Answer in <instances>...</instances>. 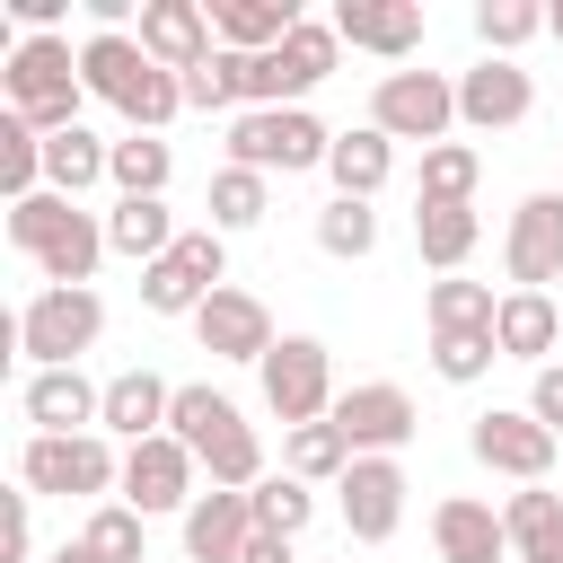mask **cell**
Returning a JSON list of instances; mask_svg holds the SVG:
<instances>
[{
    "instance_id": "6da1fadb",
    "label": "cell",
    "mask_w": 563,
    "mask_h": 563,
    "mask_svg": "<svg viewBox=\"0 0 563 563\" xmlns=\"http://www.w3.org/2000/svg\"><path fill=\"white\" fill-rule=\"evenodd\" d=\"M79 79H88V97L114 106L132 132H167V123L185 114V79L158 70V62L141 53V35H88V44H79Z\"/></svg>"
},
{
    "instance_id": "7a4b0ae2",
    "label": "cell",
    "mask_w": 563,
    "mask_h": 563,
    "mask_svg": "<svg viewBox=\"0 0 563 563\" xmlns=\"http://www.w3.org/2000/svg\"><path fill=\"white\" fill-rule=\"evenodd\" d=\"M0 97L18 123H35L44 141L53 132H79V106H88V79H79V53L70 35H18L0 53Z\"/></svg>"
},
{
    "instance_id": "3957f363",
    "label": "cell",
    "mask_w": 563,
    "mask_h": 563,
    "mask_svg": "<svg viewBox=\"0 0 563 563\" xmlns=\"http://www.w3.org/2000/svg\"><path fill=\"white\" fill-rule=\"evenodd\" d=\"M18 484L53 501H97V493H123V449L106 431H26Z\"/></svg>"
},
{
    "instance_id": "277c9868",
    "label": "cell",
    "mask_w": 563,
    "mask_h": 563,
    "mask_svg": "<svg viewBox=\"0 0 563 563\" xmlns=\"http://www.w3.org/2000/svg\"><path fill=\"white\" fill-rule=\"evenodd\" d=\"M334 62H343L334 18H299L273 53H246V114H264V106H308V88H325Z\"/></svg>"
},
{
    "instance_id": "5b68a950",
    "label": "cell",
    "mask_w": 563,
    "mask_h": 563,
    "mask_svg": "<svg viewBox=\"0 0 563 563\" xmlns=\"http://www.w3.org/2000/svg\"><path fill=\"white\" fill-rule=\"evenodd\" d=\"M325 158H334V132H325L308 106L229 114V167H255V176H299V167H325Z\"/></svg>"
},
{
    "instance_id": "8992f818",
    "label": "cell",
    "mask_w": 563,
    "mask_h": 563,
    "mask_svg": "<svg viewBox=\"0 0 563 563\" xmlns=\"http://www.w3.org/2000/svg\"><path fill=\"white\" fill-rule=\"evenodd\" d=\"M106 334V299L97 290H35L18 308V352L35 369H79V352H97Z\"/></svg>"
},
{
    "instance_id": "52a82bcc",
    "label": "cell",
    "mask_w": 563,
    "mask_h": 563,
    "mask_svg": "<svg viewBox=\"0 0 563 563\" xmlns=\"http://www.w3.org/2000/svg\"><path fill=\"white\" fill-rule=\"evenodd\" d=\"M369 123H378L387 141H422V150H440L449 123H457V79H449V70H378V88H369Z\"/></svg>"
},
{
    "instance_id": "ba28073f",
    "label": "cell",
    "mask_w": 563,
    "mask_h": 563,
    "mask_svg": "<svg viewBox=\"0 0 563 563\" xmlns=\"http://www.w3.org/2000/svg\"><path fill=\"white\" fill-rule=\"evenodd\" d=\"M255 378H264V405L282 413V431L325 422V413H334V396H343V387H334V352H325L317 334H282V343L264 352V369H255Z\"/></svg>"
},
{
    "instance_id": "9c48e42d",
    "label": "cell",
    "mask_w": 563,
    "mask_h": 563,
    "mask_svg": "<svg viewBox=\"0 0 563 563\" xmlns=\"http://www.w3.org/2000/svg\"><path fill=\"white\" fill-rule=\"evenodd\" d=\"M325 422L352 440V457H396V449L422 431V413H413V396H405L396 378H361V387H343Z\"/></svg>"
},
{
    "instance_id": "30bf717a",
    "label": "cell",
    "mask_w": 563,
    "mask_h": 563,
    "mask_svg": "<svg viewBox=\"0 0 563 563\" xmlns=\"http://www.w3.org/2000/svg\"><path fill=\"white\" fill-rule=\"evenodd\" d=\"M466 449H475V466H493V475H510V484H545V475H554V431H545L528 405L475 413V422H466Z\"/></svg>"
},
{
    "instance_id": "8fae6325",
    "label": "cell",
    "mask_w": 563,
    "mask_h": 563,
    "mask_svg": "<svg viewBox=\"0 0 563 563\" xmlns=\"http://www.w3.org/2000/svg\"><path fill=\"white\" fill-rule=\"evenodd\" d=\"M194 475H202V466H194V449L158 431V440H141V449H123V493H114V501H132L141 519H167V510L185 519V510H194V493H202Z\"/></svg>"
},
{
    "instance_id": "7c38bea8",
    "label": "cell",
    "mask_w": 563,
    "mask_h": 563,
    "mask_svg": "<svg viewBox=\"0 0 563 563\" xmlns=\"http://www.w3.org/2000/svg\"><path fill=\"white\" fill-rule=\"evenodd\" d=\"M194 343H202L211 361H255V369H264V352H273L282 334H273V308L229 282V290H211V299L194 308Z\"/></svg>"
},
{
    "instance_id": "4fadbf2b",
    "label": "cell",
    "mask_w": 563,
    "mask_h": 563,
    "mask_svg": "<svg viewBox=\"0 0 563 563\" xmlns=\"http://www.w3.org/2000/svg\"><path fill=\"white\" fill-rule=\"evenodd\" d=\"M501 273L510 290H545L563 273V194H528L501 229Z\"/></svg>"
},
{
    "instance_id": "5bb4252c",
    "label": "cell",
    "mask_w": 563,
    "mask_h": 563,
    "mask_svg": "<svg viewBox=\"0 0 563 563\" xmlns=\"http://www.w3.org/2000/svg\"><path fill=\"white\" fill-rule=\"evenodd\" d=\"M141 53L158 62V70H202L211 53H220V35H211V0H141Z\"/></svg>"
},
{
    "instance_id": "9a60e30c",
    "label": "cell",
    "mask_w": 563,
    "mask_h": 563,
    "mask_svg": "<svg viewBox=\"0 0 563 563\" xmlns=\"http://www.w3.org/2000/svg\"><path fill=\"white\" fill-rule=\"evenodd\" d=\"M334 493H343V528H352L361 545H387V537L405 528V493H413V484H405L396 457H352Z\"/></svg>"
},
{
    "instance_id": "2e32d148",
    "label": "cell",
    "mask_w": 563,
    "mask_h": 563,
    "mask_svg": "<svg viewBox=\"0 0 563 563\" xmlns=\"http://www.w3.org/2000/svg\"><path fill=\"white\" fill-rule=\"evenodd\" d=\"M528 106H537V79L519 62L484 53L475 70H457V123L466 132H510V123H528Z\"/></svg>"
},
{
    "instance_id": "e0dca14e",
    "label": "cell",
    "mask_w": 563,
    "mask_h": 563,
    "mask_svg": "<svg viewBox=\"0 0 563 563\" xmlns=\"http://www.w3.org/2000/svg\"><path fill=\"white\" fill-rule=\"evenodd\" d=\"M334 35L352 53H378L405 70L422 53V0H334Z\"/></svg>"
},
{
    "instance_id": "ac0fdd59",
    "label": "cell",
    "mask_w": 563,
    "mask_h": 563,
    "mask_svg": "<svg viewBox=\"0 0 563 563\" xmlns=\"http://www.w3.org/2000/svg\"><path fill=\"white\" fill-rule=\"evenodd\" d=\"M18 413H26V431H97L106 387H97L88 369H26Z\"/></svg>"
},
{
    "instance_id": "d6986e66",
    "label": "cell",
    "mask_w": 563,
    "mask_h": 563,
    "mask_svg": "<svg viewBox=\"0 0 563 563\" xmlns=\"http://www.w3.org/2000/svg\"><path fill=\"white\" fill-rule=\"evenodd\" d=\"M255 537V493H220L202 484L194 510H185V563H238Z\"/></svg>"
},
{
    "instance_id": "ffe728a7",
    "label": "cell",
    "mask_w": 563,
    "mask_h": 563,
    "mask_svg": "<svg viewBox=\"0 0 563 563\" xmlns=\"http://www.w3.org/2000/svg\"><path fill=\"white\" fill-rule=\"evenodd\" d=\"M431 554H440V563H510V528H501L493 501L449 493V501L431 510Z\"/></svg>"
},
{
    "instance_id": "44dd1931",
    "label": "cell",
    "mask_w": 563,
    "mask_h": 563,
    "mask_svg": "<svg viewBox=\"0 0 563 563\" xmlns=\"http://www.w3.org/2000/svg\"><path fill=\"white\" fill-rule=\"evenodd\" d=\"M167 405H176V387H167L158 369H114V378H106V413H97V431L123 440V449H141V440L167 431Z\"/></svg>"
},
{
    "instance_id": "7402d4cb",
    "label": "cell",
    "mask_w": 563,
    "mask_h": 563,
    "mask_svg": "<svg viewBox=\"0 0 563 563\" xmlns=\"http://www.w3.org/2000/svg\"><path fill=\"white\" fill-rule=\"evenodd\" d=\"M493 343H501V361H528V369H545V361H554V343H563V308H554L545 290H501Z\"/></svg>"
},
{
    "instance_id": "603a6c76",
    "label": "cell",
    "mask_w": 563,
    "mask_h": 563,
    "mask_svg": "<svg viewBox=\"0 0 563 563\" xmlns=\"http://www.w3.org/2000/svg\"><path fill=\"white\" fill-rule=\"evenodd\" d=\"M475 238H484V220H475V202H413V255L449 282V273H466V255H475Z\"/></svg>"
},
{
    "instance_id": "cb8c5ba5",
    "label": "cell",
    "mask_w": 563,
    "mask_h": 563,
    "mask_svg": "<svg viewBox=\"0 0 563 563\" xmlns=\"http://www.w3.org/2000/svg\"><path fill=\"white\" fill-rule=\"evenodd\" d=\"M299 18H308L299 0H211V35H220V53H273Z\"/></svg>"
},
{
    "instance_id": "d4e9b609",
    "label": "cell",
    "mask_w": 563,
    "mask_h": 563,
    "mask_svg": "<svg viewBox=\"0 0 563 563\" xmlns=\"http://www.w3.org/2000/svg\"><path fill=\"white\" fill-rule=\"evenodd\" d=\"M325 176H334V194H343V202H369V194L396 176V141H387L378 123H352V132H334Z\"/></svg>"
},
{
    "instance_id": "484cf974",
    "label": "cell",
    "mask_w": 563,
    "mask_h": 563,
    "mask_svg": "<svg viewBox=\"0 0 563 563\" xmlns=\"http://www.w3.org/2000/svg\"><path fill=\"white\" fill-rule=\"evenodd\" d=\"M501 528H510V554H519V563H554V554H563V493L519 484V493L501 501Z\"/></svg>"
},
{
    "instance_id": "4316f807",
    "label": "cell",
    "mask_w": 563,
    "mask_h": 563,
    "mask_svg": "<svg viewBox=\"0 0 563 563\" xmlns=\"http://www.w3.org/2000/svg\"><path fill=\"white\" fill-rule=\"evenodd\" d=\"M44 185L70 194V202H79L88 185H114V141H97L88 123H79V132H53V141H44Z\"/></svg>"
},
{
    "instance_id": "83f0119b",
    "label": "cell",
    "mask_w": 563,
    "mask_h": 563,
    "mask_svg": "<svg viewBox=\"0 0 563 563\" xmlns=\"http://www.w3.org/2000/svg\"><path fill=\"white\" fill-rule=\"evenodd\" d=\"M493 317H501L493 282L449 273V282H431V290H422V325H431V334H493Z\"/></svg>"
},
{
    "instance_id": "f1b7e54d",
    "label": "cell",
    "mask_w": 563,
    "mask_h": 563,
    "mask_svg": "<svg viewBox=\"0 0 563 563\" xmlns=\"http://www.w3.org/2000/svg\"><path fill=\"white\" fill-rule=\"evenodd\" d=\"M70 545H79L88 563H150V519H141L132 501H97Z\"/></svg>"
},
{
    "instance_id": "f546056e",
    "label": "cell",
    "mask_w": 563,
    "mask_h": 563,
    "mask_svg": "<svg viewBox=\"0 0 563 563\" xmlns=\"http://www.w3.org/2000/svg\"><path fill=\"white\" fill-rule=\"evenodd\" d=\"M167 176H176V150L158 132H123L114 141V202H167Z\"/></svg>"
},
{
    "instance_id": "4dcf8cb0",
    "label": "cell",
    "mask_w": 563,
    "mask_h": 563,
    "mask_svg": "<svg viewBox=\"0 0 563 563\" xmlns=\"http://www.w3.org/2000/svg\"><path fill=\"white\" fill-rule=\"evenodd\" d=\"M176 238H185V229H176V211H167V202H114V211H106V246H114V255H132V264H158Z\"/></svg>"
},
{
    "instance_id": "1f68e13d",
    "label": "cell",
    "mask_w": 563,
    "mask_h": 563,
    "mask_svg": "<svg viewBox=\"0 0 563 563\" xmlns=\"http://www.w3.org/2000/svg\"><path fill=\"white\" fill-rule=\"evenodd\" d=\"M202 211H211V229H220V238H238V229H255V220L273 211V176H255V167H220Z\"/></svg>"
},
{
    "instance_id": "d6a6232c",
    "label": "cell",
    "mask_w": 563,
    "mask_h": 563,
    "mask_svg": "<svg viewBox=\"0 0 563 563\" xmlns=\"http://www.w3.org/2000/svg\"><path fill=\"white\" fill-rule=\"evenodd\" d=\"M343 466H352V440L334 422H299L282 440V475H299V484H343Z\"/></svg>"
},
{
    "instance_id": "836d02e7",
    "label": "cell",
    "mask_w": 563,
    "mask_h": 563,
    "mask_svg": "<svg viewBox=\"0 0 563 563\" xmlns=\"http://www.w3.org/2000/svg\"><path fill=\"white\" fill-rule=\"evenodd\" d=\"M0 194H9V202L44 194V132H35V123H18L9 106H0Z\"/></svg>"
},
{
    "instance_id": "e575fe53",
    "label": "cell",
    "mask_w": 563,
    "mask_h": 563,
    "mask_svg": "<svg viewBox=\"0 0 563 563\" xmlns=\"http://www.w3.org/2000/svg\"><path fill=\"white\" fill-rule=\"evenodd\" d=\"M475 176H484L475 141H440V150H422V185H413V202H475Z\"/></svg>"
},
{
    "instance_id": "d590c367",
    "label": "cell",
    "mask_w": 563,
    "mask_h": 563,
    "mask_svg": "<svg viewBox=\"0 0 563 563\" xmlns=\"http://www.w3.org/2000/svg\"><path fill=\"white\" fill-rule=\"evenodd\" d=\"M537 35H545V9H537V0H475V44H484V53L510 62V53L537 44Z\"/></svg>"
},
{
    "instance_id": "8d00e7d4",
    "label": "cell",
    "mask_w": 563,
    "mask_h": 563,
    "mask_svg": "<svg viewBox=\"0 0 563 563\" xmlns=\"http://www.w3.org/2000/svg\"><path fill=\"white\" fill-rule=\"evenodd\" d=\"M185 106L194 114H246V53H211L202 70H185Z\"/></svg>"
},
{
    "instance_id": "74e56055",
    "label": "cell",
    "mask_w": 563,
    "mask_h": 563,
    "mask_svg": "<svg viewBox=\"0 0 563 563\" xmlns=\"http://www.w3.org/2000/svg\"><path fill=\"white\" fill-rule=\"evenodd\" d=\"M317 246H325L334 264H361V255L378 246V211H369V202H343V194H334V202L317 211Z\"/></svg>"
},
{
    "instance_id": "f35d334b",
    "label": "cell",
    "mask_w": 563,
    "mask_h": 563,
    "mask_svg": "<svg viewBox=\"0 0 563 563\" xmlns=\"http://www.w3.org/2000/svg\"><path fill=\"white\" fill-rule=\"evenodd\" d=\"M308 519H317V484H299V475H264V484H255V528L299 537Z\"/></svg>"
},
{
    "instance_id": "ab89813d",
    "label": "cell",
    "mask_w": 563,
    "mask_h": 563,
    "mask_svg": "<svg viewBox=\"0 0 563 563\" xmlns=\"http://www.w3.org/2000/svg\"><path fill=\"white\" fill-rule=\"evenodd\" d=\"M202 299H211V290H202V282H194V273H185L176 255L141 264V308H150V317H194Z\"/></svg>"
},
{
    "instance_id": "60d3db41",
    "label": "cell",
    "mask_w": 563,
    "mask_h": 563,
    "mask_svg": "<svg viewBox=\"0 0 563 563\" xmlns=\"http://www.w3.org/2000/svg\"><path fill=\"white\" fill-rule=\"evenodd\" d=\"M493 361H501V343H493V334H431V369H440L449 387H475Z\"/></svg>"
},
{
    "instance_id": "b9f144b4",
    "label": "cell",
    "mask_w": 563,
    "mask_h": 563,
    "mask_svg": "<svg viewBox=\"0 0 563 563\" xmlns=\"http://www.w3.org/2000/svg\"><path fill=\"white\" fill-rule=\"evenodd\" d=\"M35 493H9L0 501V563H35Z\"/></svg>"
},
{
    "instance_id": "7bdbcfd3",
    "label": "cell",
    "mask_w": 563,
    "mask_h": 563,
    "mask_svg": "<svg viewBox=\"0 0 563 563\" xmlns=\"http://www.w3.org/2000/svg\"><path fill=\"white\" fill-rule=\"evenodd\" d=\"M528 413L563 440V361H545V369H528Z\"/></svg>"
},
{
    "instance_id": "ee69618b",
    "label": "cell",
    "mask_w": 563,
    "mask_h": 563,
    "mask_svg": "<svg viewBox=\"0 0 563 563\" xmlns=\"http://www.w3.org/2000/svg\"><path fill=\"white\" fill-rule=\"evenodd\" d=\"M238 563H299V554H290V537H273V528H255V537H246V554H238Z\"/></svg>"
},
{
    "instance_id": "f6af8a7d",
    "label": "cell",
    "mask_w": 563,
    "mask_h": 563,
    "mask_svg": "<svg viewBox=\"0 0 563 563\" xmlns=\"http://www.w3.org/2000/svg\"><path fill=\"white\" fill-rule=\"evenodd\" d=\"M545 35H554V44H563V9H545Z\"/></svg>"
},
{
    "instance_id": "bcb514c9",
    "label": "cell",
    "mask_w": 563,
    "mask_h": 563,
    "mask_svg": "<svg viewBox=\"0 0 563 563\" xmlns=\"http://www.w3.org/2000/svg\"><path fill=\"white\" fill-rule=\"evenodd\" d=\"M53 563H88V554H79V545H62V554H53Z\"/></svg>"
}]
</instances>
